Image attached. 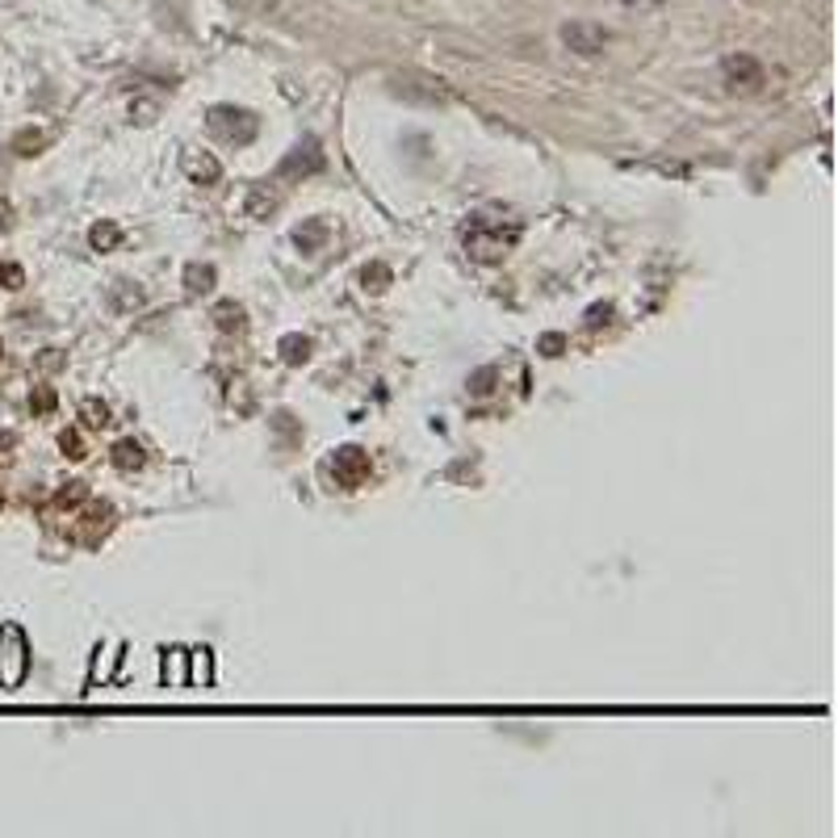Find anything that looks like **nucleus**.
<instances>
[{
    "instance_id": "2",
    "label": "nucleus",
    "mask_w": 838,
    "mask_h": 838,
    "mask_svg": "<svg viewBox=\"0 0 838 838\" xmlns=\"http://www.w3.org/2000/svg\"><path fill=\"white\" fill-rule=\"evenodd\" d=\"M29 676V642L26 629L17 621L0 624V688L4 692H17Z\"/></svg>"
},
{
    "instance_id": "26",
    "label": "nucleus",
    "mask_w": 838,
    "mask_h": 838,
    "mask_svg": "<svg viewBox=\"0 0 838 838\" xmlns=\"http://www.w3.org/2000/svg\"><path fill=\"white\" fill-rule=\"evenodd\" d=\"M13 445H17V436H13V433L0 436V458H4V449H13Z\"/></svg>"
},
{
    "instance_id": "8",
    "label": "nucleus",
    "mask_w": 838,
    "mask_h": 838,
    "mask_svg": "<svg viewBox=\"0 0 838 838\" xmlns=\"http://www.w3.org/2000/svg\"><path fill=\"white\" fill-rule=\"evenodd\" d=\"M181 172L190 177L193 185H218L222 163H218L210 151H185V156H181Z\"/></svg>"
},
{
    "instance_id": "11",
    "label": "nucleus",
    "mask_w": 838,
    "mask_h": 838,
    "mask_svg": "<svg viewBox=\"0 0 838 838\" xmlns=\"http://www.w3.org/2000/svg\"><path fill=\"white\" fill-rule=\"evenodd\" d=\"M143 445L138 440H118L113 445V465L122 470V474H135V470H143Z\"/></svg>"
},
{
    "instance_id": "12",
    "label": "nucleus",
    "mask_w": 838,
    "mask_h": 838,
    "mask_svg": "<svg viewBox=\"0 0 838 838\" xmlns=\"http://www.w3.org/2000/svg\"><path fill=\"white\" fill-rule=\"evenodd\" d=\"M215 281H218L215 265H190V269H185V290H190V294H210Z\"/></svg>"
},
{
    "instance_id": "18",
    "label": "nucleus",
    "mask_w": 838,
    "mask_h": 838,
    "mask_svg": "<svg viewBox=\"0 0 838 838\" xmlns=\"http://www.w3.org/2000/svg\"><path fill=\"white\" fill-rule=\"evenodd\" d=\"M84 499H88V487H84V483H68V487L54 495L59 508H76V503H84Z\"/></svg>"
},
{
    "instance_id": "10",
    "label": "nucleus",
    "mask_w": 838,
    "mask_h": 838,
    "mask_svg": "<svg viewBox=\"0 0 838 838\" xmlns=\"http://www.w3.org/2000/svg\"><path fill=\"white\" fill-rule=\"evenodd\" d=\"M277 352H281L286 365H306V361H311V340L297 336V331H290V336L277 340Z\"/></svg>"
},
{
    "instance_id": "17",
    "label": "nucleus",
    "mask_w": 838,
    "mask_h": 838,
    "mask_svg": "<svg viewBox=\"0 0 838 838\" xmlns=\"http://www.w3.org/2000/svg\"><path fill=\"white\" fill-rule=\"evenodd\" d=\"M272 210H277V197H269L265 190H252V197H247V215H252V218H269Z\"/></svg>"
},
{
    "instance_id": "6",
    "label": "nucleus",
    "mask_w": 838,
    "mask_h": 838,
    "mask_svg": "<svg viewBox=\"0 0 838 838\" xmlns=\"http://www.w3.org/2000/svg\"><path fill=\"white\" fill-rule=\"evenodd\" d=\"M721 76H726L733 93H755V88H763V63L755 54H730L721 63Z\"/></svg>"
},
{
    "instance_id": "22",
    "label": "nucleus",
    "mask_w": 838,
    "mask_h": 838,
    "mask_svg": "<svg viewBox=\"0 0 838 838\" xmlns=\"http://www.w3.org/2000/svg\"><path fill=\"white\" fill-rule=\"evenodd\" d=\"M29 406H34L38 415L54 411V390H51V386H38V390H34V399H29Z\"/></svg>"
},
{
    "instance_id": "14",
    "label": "nucleus",
    "mask_w": 838,
    "mask_h": 838,
    "mask_svg": "<svg viewBox=\"0 0 838 838\" xmlns=\"http://www.w3.org/2000/svg\"><path fill=\"white\" fill-rule=\"evenodd\" d=\"M215 324H218V331H244V306H235V302H218L215 306Z\"/></svg>"
},
{
    "instance_id": "21",
    "label": "nucleus",
    "mask_w": 838,
    "mask_h": 838,
    "mask_svg": "<svg viewBox=\"0 0 838 838\" xmlns=\"http://www.w3.org/2000/svg\"><path fill=\"white\" fill-rule=\"evenodd\" d=\"M22 286H26L22 265H0V290H22Z\"/></svg>"
},
{
    "instance_id": "3",
    "label": "nucleus",
    "mask_w": 838,
    "mask_h": 838,
    "mask_svg": "<svg viewBox=\"0 0 838 838\" xmlns=\"http://www.w3.org/2000/svg\"><path fill=\"white\" fill-rule=\"evenodd\" d=\"M206 126H210V135H218L222 143H231V147H247L252 138H256V118L247 113V109H235V106H215L210 109V118H206Z\"/></svg>"
},
{
    "instance_id": "5",
    "label": "nucleus",
    "mask_w": 838,
    "mask_h": 838,
    "mask_svg": "<svg viewBox=\"0 0 838 838\" xmlns=\"http://www.w3.org/2000/svg\"><path fill=\"white\" fill-rule=\"evenodd\" d=\"M324 163H327V156H324V147H319V138H302L294 151L277 163V181L315 177V172H324Z\"/></svg>"
},
{
    "instance_id": "24",
    "label": "nucleus",
    "mask_w": 838,
    "mask_h": 838,
    "mask_svg": "<svg viewBox=\"0 0 838 838\" xmlns=\"http://www.w3.org/2000/svg\"><path fill=\"white\" fill-rule=\"evenodd\" d=\"M490 381H495V369H478V374L470 378V390H474V394H490Z\"/></svg>"
},
{
    "instance_id": "23",
    "label": "nucleus",
    "mask_w": 838,
    "mask_h": 838,
    "mask_svg": "<svg viewBox=\"0 0 838 838\" xmlns=\"http://www.w3.org/2000/svg\"><path fill=\"white\" fill-rule=\"evenodd\" d=\"M608 319H612V302H599V306H592L587 311V327H608Z\"/></svg>"
},
{
    "instance_id": "7",
    "label": "nucleus",
    "mask_w": 838,
    "mask_h": 838,
    "mask_svg": "<svg viewBox=\"0 0 838 838\" xmlns=\"http://www.w3.org/2000/svg\"><path fill=\"white\" fill-rule=\"evenodd\" d=\"M562 42H567L574 54H599L604 47H608V34L599 26H592V22H570V26H562Z\"/></svg>"
},
{
    "instance_id": "15",
    "label": "nucleus",
    "mask_w": 838,
    "mask_h": 838,
    "mask_svg": "<svg viewBox=\"0 0 838 838\" xmlns=\"http://www.w3.org/2000/svg\"><path fill=\"white\" fill-rule=\"evenodd\" d=\"M390 281H394V272H390V265H381V260H374V265L361 269V286H365L369 294H381Z\"/></svg>"
},
{
    "instance_id": "20",
    "label": "nucleus",
    "mask_w": 838,
    "mask_h": 838,
    "mask_svg": "<svg viewBox=\"0 0 838 838\" xmlns=\"http://www.w3.org/2000/svg\"><path fill=\"white\" fill-rule=\"evenodd\" d=\"M59 449H63V458H72V461L88 458V449H84L81 433H63V436H59Z\"/></svg>"
},
{
    "instance_id": "9",
    "label": "nucleus",
    "mask_w": 838,
    "mask_h": 838,
    "mask_svg": "<svg viewBox=\"0 0 838 838\" xmlns=\"http://www.w3.org/2000/svg\"><path fill=\"white\" fill-rule=\"evenodd\" d=\"M88 244L97 247V252H113V247L122 244V227H118L113 218H101V222H93V227H88Z\"/></svg>"
},
{
    "instance_id": "1",
    "label": "nucleus",
    "mask_w": 838,
    "mask_h": 838,
    "mask_svg": "<svg viewBox=\"0 0 838 838\" xmlns=\"http://www.w3.org/2000/svg\"><path fill=\"white\" fill-rule=\"evenodd\" d=\"M515 244H520V222L499 210H478L465 222V252L478 265H499Z\"/></svg>"
},
{
    "instance_id": "19",
    "label": "nucleus",
    "mask_w": 838,
    "mask_h": 838,
    "mask_svg": "<svg viewBox=\"0 0 838 838\" xmlns=\"http://www.w3.org/2000/svg\"><path fill=\"white\" fill-rule=\"evenodd\" d=\"M537 352H542V356H562V352H567V336H562V331H545L542 340H537Z\"/></svg>"
},
{
    "instance_id": "13",
    "label": "nucleus",
    "mask_w": 838,
    "mask_h": 838,
    "mask_svg": "<svg viewBox=\"0 0 838 838\" xmlns=\"http://www.w3.org/2000/svg\"><path fill=\"white\" fill-rule=\"evenodd\" d=\"M327 240V222L324 218H311L306 227H297L294 231V244L302 247V252H319V244Z\"/></svg>"
},
{
    "instance_id": "27",
    "label": "nucleus",
    "mask_w": 838,
    "mask_h": 838,
    "mask_svg": "<svg viewBox=\"0 0 838 838\" xmlns=\"http://www.w3.org/2000/svg\"><path fill=\"white\" fill-rule=\"evenodd\" d=\"M0 508H4V495H0Z\"/></svg>"
},
{
    "instance_id": "28",
    "label": "nucleus",
    "mask_w": 838,
    "mask_h": 838,
    "mask_svg": "<svg viewBox=\"0 0 838 838\" xmlns=\"http://www.w3.org/2000/svg\"><path fill=\"white\" fill-rule=\"evenodd\" d=\"M629 4H633V0H629ZM654 4H663V0H654Z\"/></svg>"
},
{
    "instance_id": "4",
    "label": "nucleus",
    "mask_w": 838,
    "mask_h": 838,
    "mask_svg": "<svg viewBox=\"0 0 838 838\" xmlns=\"http://www.w3.org/2000/svg\"><path fill=\"white\" fill-rule=\"evenodd\" d=\"M327 470H331V478H336V487L340 490H356L365 478H369L374 461H369V453H365L361 445H340V449H331Z\"/></svg>"
},
{
    "instance_id": "16",
    "label": "nucleus",
    "mask_w": 838,
    "mask_h": 838,
    "mask_svg": "<svg viewBox=\"0 0 838 838\" xmlns=\"http://www.w3.org/2000/svg\"><path fill=\"white\" fill-rule=\"evenodd\" d=\"M81 420L88 424V428H106V424H109V406L101 403V399H84V403H81Z\"/></svg>"
},
{
    "instance_id": "25",
    "label": "nucleus",
    "mask_w": 838,
    "mask_h": 838,
    "mask_svg": "<svg viewBox=\"0 0 838 838\" xmlns=\"http://www.w3.org/2000/svg\"><path fill=\"white\" fill-rule=\"evenodd\" d=\"M29 147H42V135H34V131L17 135V151H22V156H29Z\"/></svg>"
}]
</instances>
